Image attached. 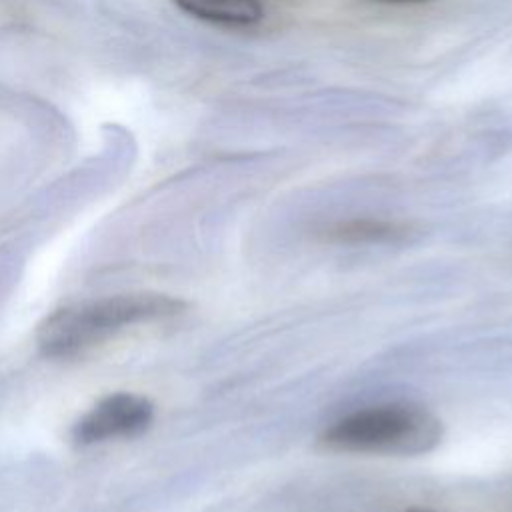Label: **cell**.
Listing matches in <instances>:
<instances>
[{"label": "cell", "instance_id": "1", "mask_svg": "<svg viewBox=\"0 0 512 512\" xmlns=\"http://www.w3.org/2000/svg\"><path fill=\"white\" fill-rule=\"evenodd\" d=\"M184 310V300L144 290L74 302L50 312L38 324L36 346L48 358H70L130 326L172 318Z\"/></svg>", "mask_w": 512, "mask_h": 512}, {"label": "cell", "instance_id": "5", "mask_svg": "<svg viewBox=\"0 0 512 512\" xmlns=\"http://www.w3.org/2000/svg\"><path fill=\"white\" fill-rule=\"evenodd\" d=\"M174 4L194 18L226 26H250L264 16L260 0H174Z\"/></svg>", "mask_w": 512, "mask_h": 512}, {"label": "cell", "instance_id": "3", "mask_svg": "<svg viewBox=\"0 0 512 512\" xmlns=\"http://www.w3.org/2000/svg\"><path fill=\"white\" fill-rule=\"evenodd\" d=\"M154 404L140 394L114 392L100 398L72 426V440L80 446L100 444L116 438L138 436L150 428Z\"/></svg>", "mask_w": 512, "mask_h": 512}, {"label": "cell", "instance_id": "7", "mask_svg": "<svg viewBox=\"0 0 512 512\" xmlns=\"http://www.w3.org/2000/svg\"><path fill=\"white\" fill-rule=\"evenodd\" d=\"M406 512H434V510H426V508H410Z\"/></svg>", "mask_w": 512, "mask_h": 512}, {"label": "cell", "instance_id": "6", "mask_svg": "<svg viewBox=\"0 0 512 512\" xmlns=\"http://www.w3.org/2000/svg\"><path fill=\"white\" fill-rule=\"evenodd\" d=\"M378 2H392V4H408V2H426V0H378Z\"/></svg>", "mask_w": 512, "mask_h": 512}, {"label": "cell", "instance_id": "2", "mask_svg": "<svg viewBox=\"0 0 512 512\" xmlns=\"http://www.w3.org/2000/svg\"><path fill=\"white\" fill-rule=\"evenodd\" d=\"M444 436L442 420L412 402H384L358 408L332 422L318 438L328 452L372 456H420Z\"/></svg>", "mask_w": 512, "mask_h": 512}, {"label": "cell", "instance_id": "4", "mask_svg": "<svg viewBox=\"0 0 512 512\" xmlns=\"http://www.w3.org/2000/svg\"><path fill=\"white\" fill-rule=\"evenodd\" d=\"M414 234L412 226L398 220L350 218L328 224L320 236L332 244H398Z\"/></svg>", "mask_w": 512, "mask_h": 512}]
</instances>
